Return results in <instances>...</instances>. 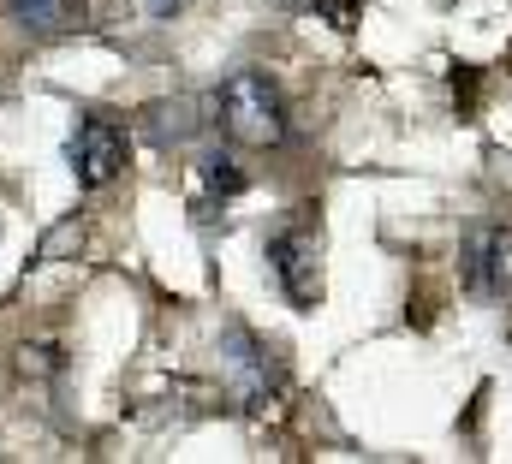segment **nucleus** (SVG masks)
Instances as JSON below:
<instances>
[{
  "label": "nucleus",
  "mask_w": 512,
  "mask_h": 464,
  "mask_svg": "<svg viewBox=\"0 0 512 464\" xmlns=\"http://www.w3.org/2000/svg\"><path fill=\"white\" fill-rule=\"evenodd\" d=\"M221 125H227V137L245 143V149H274V143H286V131H292L280 90H274L262 72H233V78L221 84Z\"/></svg>",
  "instance_id": "f257e3e1"
},
{
  "label": "nucleus",
  "mask_w": 512,
  "mask_h": 464,
  "mask_svg": "<svg viewBox=\"0 0 512 464\" xmlns=\"http://www.w3.org/2000/svg\"><path fill=\"white\" fill-rule=\"evenodd\" d=\"M268 262H274V274H280V286H286V298L298 310H316L322 304V238L310 227L280 232L268 244Z\"/></svg>",
  "instance_id": "f03ea898"
},
{
  "label": "nucleus",
  "mask_w": 512,
  "mask_h": 464,
  "mask_svg": "<svg viewBox=\"0 0 512 464\" xmlns=\"http://www.w3.org/2000/svg\"><path fill=\"white\" fill-rule=\"evenodd\" d=\"M72 173H78V185H90V191H102L120 167H126V137H120V125H108V119H84L78 131H72Z\"/></svg>",
  "instance_id": "7ed1b4c3"
},
{
  "label": "nucleus",
  "mask_w": 512,
  "mask_h": 464,
  "mask_svg": "<svg viewBox=\"0 0 512 464\" xmlns=\"http://www.w3.org/2000/svg\"><path fill=\"white\" fill-rule=\"evenodd\" d=\"M471 286L489 298H512V227H483L465 250Z\"/></svg>",
  "instance_id": "20e7f679"
},
{
  "label": "nucleus",
  "mask_w": 512,
  "mask_h": 464,
  "mask_svg": "<svg viewBox=\"0 0 512 464\" xmlns=\"http://www.w3.org/2000/svg\"><path fill=\"white\" fill-rule=\"evenodd\" d=\"M221 357H227V375H233V387H239L245 405H262V399L274 393V381H268V357H262V346H256L245 328H227Z\"/></svg>",
  "instance_id": "39448f33"
},
{
  "label": "nucleus",
  "mask_w": 512,
  "mask_h": 464,
  "mask_svg": "<svg viewBox=\"0 0 512 464\" xmlns=\"http://www.w3.org/2000/svg\"><path fill=\"white\" fill-rule=\"evenodd\" d=\"M78 0H6V18L24 30H66Z\"/></svg>",
  "instance_id": "423d86ee"
},
{
  "label": "nucleus",
  "mask_w": 512,
  "mask_h": 464,
  "mask_svg": "<svg viewBox=\"0 0 512 464\" xmlns=\"http://www.w3.org/2000/svg\"><path fill=\"white\" fill-rule=\"evenodd\" d=\"M191 125H197V119H191V102H155L143 131H149L155 143H167V137L179 143V137H191Z\"/></svg>",
  "instance_id": "0eeeda50"
},
{
  "label": "nucleus",
  "mask_w": 512,
  "mask_h": 464,
  "mask_svg": "<svg viewBox=\"0 0 512 464\" xmlns=\"http://www.w3.org/2000/svg\"><path fill=\"white\" fill-rule=\"evenodd\" d=\"M203 179H209L221 197H239V191H245V173H239V161H233V155H221V149H215V155H203Z\"/></svg>",
  "instance_id": "6e6552de"
},
{
  "label": "nucleus",
  "mask_w": 512,
  "mask_h": 464,
  "mask_svg": "<svg viewBox=\"0 0 512 464\" xmlns=\"http://www.w3.org/2000/svg\"><path fill=\"white\" fill-rule=\"evenodd\" d=\"M72 244H78V221H66L60 232H48V244H42V262H54V256H60V250H72Z\"/></svg>",
  "instance_id": "1a4fd4ad"
},
{
  "label": "nucleus",
  "mask_w": 512,
  "mask_h": 464,
  "mask_svg": "<svg viewBox=\"0 0 512 464\" xmlns=\"http://www.w3.org/2000/svg\"><path fill=\"white\" fill-rule=\"evenodd\" d=\"M173 6H185V0H155V12H173Z\"/></svg>",
  "instance_id": "9d476101"
}]
</instances>
